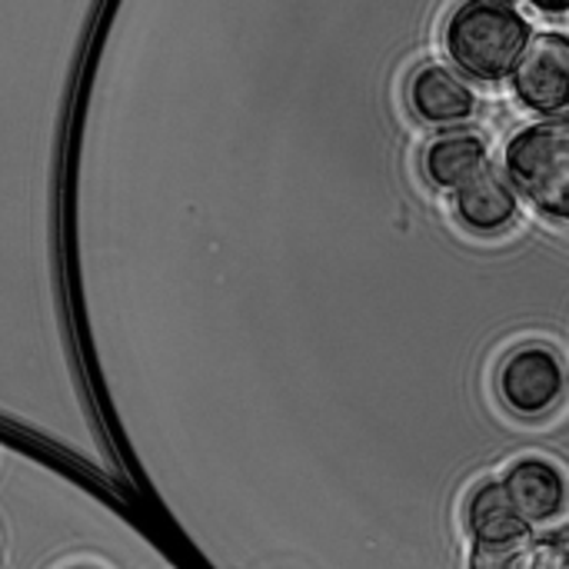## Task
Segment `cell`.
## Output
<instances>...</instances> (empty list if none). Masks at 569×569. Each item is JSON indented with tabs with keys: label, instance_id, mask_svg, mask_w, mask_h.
<instances>
[{
	"label": "cell",
	"instance_id": "obj_1",
	"mask_svg": "<svg viewBox=\"0 0 569 569\" xmlns=\"http://www.w3.org/2000/svg\"><path fill=\"white\" fill-rule=\"evenodd\" d=\"M530 23L513 3L473 0L450 13L443 27L447 57L473 80L497 83L513 73L530 43Z\"/></svg>",
	"mask_w": 569,
	"mask_h": 569
},
{
	"label": "cell",
	"instance_id": "obj_2",
	"mask_svg": "<svg viewBox=\"0 0 569 569\" xmlns=\"http://www.w3.org/2000/svg\"><path fill=\"white\" fill-rule=\"evenodd\" d=\"M513 187L550 220L563 223L569 213V127L550 117L523 127L503 153Z\"/></svg>",
	"mask_w": 569,
	"mask_h": 569
},
{
	"label": "cell",
	"instance_id": "obj_3",
	"mask_svg": "<svg viewBox=\"0 0 569 569\" xmlns=\"http://www.w3.org/2000/svg\"><path fill=\"white\" fill-rule=\"evenodd\" d=\"M567 390L563 360L547 343H523L510 350L497 370V393L503 407L523 420L547 417L560 407Z\"/></svg>",
	"mask_w": 569,
	"mask_h": 569
},
{
	"label": "cell",
	"instance_id": "obj_4",
	"mask_svg": "<svg viewBox=\"0 0 569 569\" xmlns=\"http://www.w3.org/2000/svg\"><path fill=\"white\" fill-rule=\"evenodd\" d=\"M513 93L540 117H563L569 103V40L563 33L530 37L513 67Z\"/></svg>",
	"mask_w": 569,
	"mask_h": 569
},
{
	"label": "cell",
	"instance_id": "obj_5",
	"mask_svg": "<svg viewBox=\"0 0 569 569\" xmlns=\"http://www.w3.org/2000/svg\"><path fill=\"white\" fill-rule=\"evenodd\" d=\"M407 107L413 110L417 120H423L430 127H453V123H463L473 117L477 93L453 70L423 63L413 70V77L407 83Z\"/></svg>",
	"mask_w": 569,
	"mask_h": 569
},
{
	"label": "cell",
	"instance_id": "obj_6",
	"mask_svg": "<svg viewBox=\"0 0 569 569\" xmlns=\"http://www.w3.org/2000/svg\"><path fill=\"white\" fill-rule=\"evenodd\" d=\"M507 500L513 503L517 517L527 523V527H537V523H550L563 513V503H567V483H563V473L547 463V460H520L507 470V477L500 480Z\"/></svg>",
	"mask_w": 569,
	"mask_h": 569
},
{
	"label": "cell",
	"instance_id": "obj_7",
	"mask_svg": "<svg viewBox=\"0 0 569 569\" xmlns=\"http://www.w3.org/2000/svg\"><path fill=\"white\" fill-rule=\"evenodd\" d=\"M453 213L470 233L493 237L503 233L520 217V200L510 190V183L487 167L480 177H473L467 187L453 193Z\"/></svg>",
	"mask_w": 569,
	"mask_h": 569
},
{
	"label": "cell",
	"instance_id": "obj_8",
	"mask_svg": "<svg viewBox=\"0 0 569 569\" xmlns=\"http://www.w3.org/2000/svg\"><path fill=\"white\" fill-rule=\"evenodd\" d=\"M487 160H490V153H487L483 137L453 130V133H443L427 143L423 173H427L430 187L457 193L460 187H467L473 177H480L487 170Z\"/></svg>",
	"mask_w": 569,
	"mask_h": 569
},
{
	"label": "cell",
	"instance_id": "obj_9",
	"mask_svg": "<svg viewBox=\"0 0 569 569\" xmlns=\"http://www.w3.org/2000/svg\"><path fill=\"white\" fill-rule=\"evenodd\" d=\"M463 520H467L473 543H483V547H523L530 533V527L517 517L513 503L507 500L500 480L480 483L470 493Z\"/></svg>",
	"mask_w": 569,
	"mask_h": 569
},
{
	"label": "cell",
	"instance_id": "obj_10",
	"mask_svg": "<svg viewBox=\"0 0 569 569\" xmlns=\"http://www.w3.org/2000/svg\"><path fill=\"white\" fill-rule=\"evenodd\" d=\"M513 569H569L567 533H550L530 547H520Z\"/></svg>",
	"mask_w": 569,
	"mask_h": 569
},
{
	"label": "cell",
	"instance_id": "obj_11",
	"mask_svg": "<svg viewBox=\"0 0 569 569\" xmlns=\"http://www.w3.org/2000/svg\"><path fill=\"white\" fill-rule=\"evenodd\" d=\"M517 553H520V547H483V543H473L467 569H513Z\"/></svg>",
	"mask_w": 569,
	"mask_h": 569
},
{
	"label": "cell",
	"instance_id": "obj_12",
	"mask_svg": "<svg viewBox=\"0 0 569 569\" xmlns=\"http://www.w3.org/2000/svg\"><path fill=\"white\" fill-rule=\"evenodd\" d=\"M533 7H537V10H543V13H550V17H560V13H567V3H543V0H537Z\"/></svg>",
	"mask_w": 569,
	"mask_h": 569
}]
</instances>
